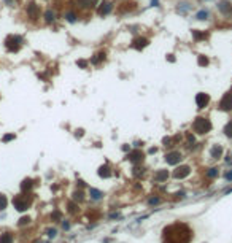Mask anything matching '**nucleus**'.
<instances>
[{
	"label": "nucleus",
	"mask_w": 232,
	"mask_h": 243,
	"mask_svg": "<svg viewBox=\"0 0 232 243\" xmlns=\"http://www.w3.org/2000/svg\"><path fill=\"white\" fill-rule=\"evenodd\" d=\"M0 243H13V233L3 232L2 235H0Z\"/></svg>",
	"instance_id": "obj_20"
},
{
	"label": "nucleus",
	"mask_w": 232,
	"mask_h": 243,
	"mask_svg": "<svg viewBox=\"0 0 232 243\" xmlns=\"http://www.w3.org/2000/svg\"><path fill=\"white\" fill-rule=\"evenodd\" d=\"M45 21L48 22V24H51V22L54 21V13L51 11V10H48V11L45 13Z\"/></svg>",
	"instance_id": "obj_25"
},
{
	"label": "nucleus",
	"mask_w": 232,
	"mask_h": 243,
	"mask_svg": "<svg viewBox=\"0 0 232 243\" xmlns=\"http://www.w3.org/2000/svg\"><path fill=\"white\" fill-rule=\"evenodd\" d=\"M73 195H75V200H83V192H81V191L75 192V194H73Z\"/></svg>",
	"instance_id": "obj_34"
},
{
	"label": "nucleus",
	"mask_w": 232,
	"mask_h": 243,
	"mask_svg": "<svg viewBox=\"0 0 232 243\" xmlns=\"http://www.w3.org/2000/svg\"><path fill=\"white\" fill-rule=\"evenodd\" d=\"M192 237V229L184 223H173L162 231L164 243H189Z\"/></svg>",
	"instance_id": "obj_1"
},
{
	"label": "nucleus",
	"mask_w": 232,
	"mask_h": 243,
	"mask_svg": "<svg viewBox=\"0 0 232 243\" xmlns=\"http://www.w3.org/2000/svg\"><path fill=\"white\" fill-rule=\"evenodd\" d=\"M13 205H15V208L18 212H26V210L29 208L30 202L27 200V197H24V195H16L15 199H13Z\"/></svg>",
	"instance_id": "obj_4"
},
{
	"label": "nucleus",
	"mask_w": 232,
	"mask_h": 243,
	"mask_svg": "<svg viewBox=\"0 0 232 243\" xmlns=\"http://www.w3.org/2000/svg\"><path fill=\"white\" fill-rule=\"evenodd\" d=\"M68 207H70V212L73 213V212H75V210H76V205L75 203H70V205H68Z\"/></svg>",
	"instance_id": "obj_41"
},
{
	"label": "nucleus",
	"mask_w": 232,
	"mask_h": 243,
	"mask_svg": "<svg viewBox=\"0 0 232 243\" xmlns=\"http://www.w3.org/2000/svg\"><path fill=\"white\" fill-rule=\"evenodd\" d=\"M99 176H100V178H110V176H111L110 167H108V165H102V167L99 168Z\"/></svg>",
	"instance_id": "obj_17"
},
{
	"label": "nucleus",
	"mask_w": 232,
	"mask_h": 243,
	"mask_svg": "<svg viewBox=\"0 0 232 243\" xmlns=\"http://www.w3.org/2000/svg\"><path fill=\"white\" fill-rule=\"evenodd\" d=\"M11 140H15V134H8L3 137V141H11Z\"/></svg>",
	"instance_id": "obj_33"
},
{
	"label": "nucleus",
	"mask_w": 232,
	"mask_h": 243,
	"mask_svg": "<svg viewBox=\"0 0 232 243\" xmlns=\"http://www.w3.org/2000/svg\"><path fill=\"white\" fill-rule=\"evenodd\" d=\"M76 64H78V67H81V68H86V67H87V62L83 61V59H81V61H78Z\"/></svg>",
	"instance_id": "obj_35"
},
{
	"label": "nucleus",
	"mask_w": 232,
	"mask_h": 243,
	"mask_svg": "<svg viewBox=\"0 0 232 243\" xmlns=\"http://www.w3.org/2000/svg\"><path fill=\"white\" fill-rule=\"evenodd\" d=\"M105 56H106V54H105L104 51H100V53H97L95 56L92 57V61H91V62L94 64V65H99L100 62H104V61H105Z\"/></svg>",
	"instance_id": "obj_18"
},
{
	"label": "nucleus",
	"mask_w": 232,
	"mask_h": 243,
	"mask_svg": "<svg viewBox=\"0 0 232 243\" xmlns=\"http://www.w3.org/2000/svg\"><path fill=\"white\" fill-rule=\"evenodd\" d=\"M159 202H161V199H157V197H153V199L148 200V203H150V205H157Z\"/></svg>",
	"instance_id": "obj_32"
},
{
	"label": "nucleus",
	"mask_w": 232,
	"mask_h": 243,
	"mask_svg": "<svg viewBox=\"0 0 232 243\" xmlns=\"http://www.w3.org/2000/svg\"><path fill=\"white\" fill-rule=\"evenodd\" d=\"M192 129H194V132H197V134H207V132L211 130V122H210V119L199 116V118L194 119Z\"/></svg>",
	"instance_id": "obj_2"
},
{
	"label": "nucleus",
	"mask_w": 232,
	"mask_h": 243,
	"mask_svg": "<svg viewBox=\"0 0 232 243\" xmlns=\"http://www.w3.org/2000/svg\"><path fill=\"white\" fill-rule=\"evenodd\" d=\"M196 18H197V19H207V18H208V11H205V10L199 11Z\"/></svg>",
	"instance_id": "obj_30"
},
{
	"label": "nucleus",
	"mask_w": 232,
	"mask_h": 243,
	"mask_svg": "<svg viewBox=\"0 0 232 243\" xmlns=\"http://www.w3.org/2000/svg\"><path fill=\"white\" fill-rule=\"evenodd\" d=\"M192 37L196 42H200V40H205L208 34H205V32H199V30H192Z\"/></svg>",
	"instance_id": "obj_21"
},
{
	"label": "nucleus",
	"mask_w": 232,
	"mask_h": 243,
	"mask_svg": "<svg viewBox=\"0 0 232 243\" xmlns=\"http://www.w3.org/2000/svg\"><path fill=\"white\" fill-rule=\"evenodd\" d=\"M127 159L131 160L132 164H138L143 160V153L140 149H135V151H131V153L127 154Z\"/></svg>",
	"instance_id": "obj_13"
},
{
	"label": "nucleus",
	"mask_w": 232,
	"mask_h": 243,
	"mask_svg": "<svg viewBox=\"0 0 232 243\" xmlns=\"http://www.w3.org/2000/svg\"><path fill=\"white\" fill-rule=\"evenodd\" d=\"M218 108H220L221 111H231L232 110V92H226L222 95V99L220 100V103H218Z\"/></svg>",
	"instance_id": "obj_5"
},
{
	"label": "nucleus",
	"mask_w": 232,
	"mask_h": 243,
	"mask_svg": "<svg viewBox=\"0 0 232 243\" xmlns=\"http://www.w3.org/2000/svg\"><path fill=\"white\" fill-rule=\"evenodd\" d=\"M167 178H169V172L167 170H159L154 175V181H157V183H162V181H165Z\"/></svg>",
	"instance_id": "obj_15"
},
{
	"label": "nucleus",
	"mask_w": 232,
	"mask_h": 243,
	"mask_svg": "<svg viewBox=\"0 0 232 243\" xmlns=\"http://www.w3.org/2000/svg\"><path fill=\"white\" fill-rule=\"evenodd\" d=\"M162 141H164V145H165V146H170V143H172V140H170V138H167V137H165V138L162 140Z\"/></svg>",
	"instance_id": "obj_38"
},
{
	"label": "nucleus",
	"mask_w": 232,
	"mask_h": 243,
	"mask_svg": "<svg viewBox=\"0 0 232 243\" xmlns=\"http://www.w3.org/2000/svg\"><path fill=\"white\" fill-rule=\"evenodd\" d=\"M27 15H29V18L32 21H37L40 18V8L38 5H35V3H29L27 5Z\"/></svg>",
	"instance_id": "obj_9"
},
{
	"label": "nucleus",
	"mask_w": 232,
	"mask_h": 243,
	"mask_svg": "<svg viewBox=\"0 0 232 243\" xmlns=\"http://www.w3.org/2000/svg\"><path fill=\"white\" fill-rule=\"evenodd\" d=\"M32 186H34V181L30 180H24L22 181V184H21V187H22V191H29V189H32Z\"/></svg>",
	"instance_id": "obj_23"
},
{
	"label": "nucleus",
	"mask_w": 232,
	"mask_h": 243,
	"mask_svg": "<svg viewBox=\"0 0 232 243\" xmlns=\"http://www.w3.org/2000/svg\"><path fill=\"white\" fill-rule=\"evenodd\" d=\"M51 218H54V219H59V218H61V213H59V212H56L54 214H53V216H51Z\"/></svg>",
	"instance_id": "obj_42"
},
{
	"label": "nucleus",
	"mask_w": 232,
	"mask_h": 243,
	"mask_svg": "<svg viewBox=\"0 0 232 243\" xmlns=\"http://www.w3.org/2000/svg\"><path fill=\"white\" fill-rule=\"evenodd\" d=\"M210 154H211V157L213 159H220L221 157V154H222V148H221V146H213V148H211V151H210Z\"/></svg>",
	"instance_id": "obj_19"
},
{
	"label": "nucleus",
	"mask_w": 232,
	"mask_h": 243,
	"mask_svg": "<svg viewBox=\"0 0 232 243\" xmlns=\"http://www.w3.org/2000/svg\"><path fill=\"white\" fill-rule=\"evenodd\" d=\"M148 43H150V40L145 38V37H137L135 40L132 42V48H135V49H143V48H146L148 46Z\"/></svg>",
	"instance_id": "obj_12"
},
{
	"label": "nucleus",
	"mask_w": 232,
	"mask_h": 243,
	"mask_svg": "<svg viewBox=\"0 0 232 243\" xmlns=\"http://www.w3.org/2000/svg\"><path fill=\"white\" fill-rule=\"evenodd\" d=\"M188 141H189V145H194V143H196V140H194L192 135H188Z\"/></svg>",
	"instance_id": "obj_37"
},
{
	"label": "nucleus",
	"mask_w": 232,
	"mask_h": 243,
	"mask_svg": "<svg viewBox=\"0 0 232 243\" xmlns=\"http://www.w3.org/2000/svg\"><path fill=\"white\" fill-rule=\"evenodd\" d=\"M111 10H113V5H111L110 2H106V0H104L99 5V8H97V13H99L100 16H106V15H110Z\"/></svg>",
	"instance_id": "obj_11"
},
{
	"label": "nucleus",
	"mask_w": 232,
	"mask_h": 243,
	"mask_svg": "<svg viewBox=\"0 0 232 243\" xmlns=\"http://www.w3.org/2000/svg\"><path fill=\"white\" fill-rule=\"evenodd\" d=\"M208 62H210V61H208L207 56H199V57H197V64H199L200 67H207Z\"/></svg>",
	"instance_id": "obj_24"
},
{
	"label": "nucleus",
	"mask_w": 232,
	"mask_h": 243,
	"mask_svg": "<svg viewBox=\"0 0 232 243\" xmlns=\"http://www.w3.org/2000/svg\"><path fill=\"white\" fill-rule=\"evenodd\" d=\"M29 221H30V218H29V216H22V218L19 219V223H18V224H19V226H26V224H29Z\"/></svg>",
	"instance_id": "obj_31"
},
{
	"label": "nucleus",
	"mask_w": 232,
	"mask_h": 243,
	"mask_svg": "<svg viewBox=\"0 0 232 243\" xmlns=\"http://www.w3.org/2000/svg\"><path fill=\"white\" fill-rule=\"evenodd\" d=\"M22 45V38L19 35H8L5 40V48L8 53H18L21 49Z\"/></svg>",
	"instance_id": "obj_3"
},
{
	"label": "nucleus",
	"mask_w": 232,
	"mask_h": 243,
	"mask_svg": "<svg viewBox=\"0 0 232 243\" xmlns=\"http://www.w3.org/2000/svg\"><path fill=\"white\" fill-rule=\"evenodd\" d=\"M56 233H57V231H56V229H51V231L48 232V235H49L51 238H54V237H56Z\"/></svg>",
	"instance_id": "obj_36"
},
{
	"label": "nucleus",
	"mask_w": 232,
	"mask_h": 243,
	"mask_svg": "<svg viewBox=\"0 0 232 243\" xmlns=\"http://www.w3.org/2000/svg\"><path fill=\"white\" fill-rule=\"evenodd\" d=\"M207 176H208V178H215V176H218V168H216V167L210 168V170L207 172Z\"/></svg>",
	"instance_id": "obj_29"
},
{
	"label": "nucleus",
	"mask_w": 232,
	"mask_h": 243,
	"mask_svg": "<svg viewBox=\"0 0 232 243\" xmlns=\"http://www.w3.org/2000/svg\"><path fill=\"white\" fill-rule=\"evenodd\" d=\"M75 2L83 8H92V7H95L97 0H75Z\"/></svg>",
	"instance_id": "obj_16"
},
{
	"label": "nucleus",
	"mask_w": 232,
	"mask_h": 243,
	"mask_svg": "<svg viewBox=\"0 0 232 243\" xmlns=\"http://www.w3.org/2000/svg\"><path fill=\"white\" fill-rule=\"evenodd\" d=\"M196 103L199 108H205L208 103H210V95L205 94V92H199L196 95Z\"/></svg>",
	"instance_id": "obj_8"
},
{
	"label": "nucleus",
	"mask_w": 232,
	"mask_h": 243,
	"mask_svg": "<svg viewBox=\"0 0 232 243\" xmlns=\"http://www.w3.org/2000/svg\"><path fill=\"white\" fill-rule=\"evenodd\" d=\"M218 8H220V11L222 13V15H229V13L232 11V5L229 2H226V0H222V2L218 3Z\"/></svg>",
	"instance_id": "obj_14"
},
{
	"label": "nucleus",
	"mask_w": 232,
	"mask_h": 243,
	"mask_svg": "<svg viewBox=\"0 0 232 243\" xmlns=\"http://www.w3.org/2000/svg\"><path fill=\"white\" fill-rule=\"evenodd\" d=\"M65 18H67L68 22H75V21H76V15H75V13H72V11L65 13Z\"/></svg>",
	"instance_id": "obj_28"
},
{
	"label": "nucleus",
	"mask_w": 232,
	"mask_h": 243,
	"mask_svg": "<svg viewBox=\"0 0 232 243\" xmlns=\"http://www.w3.org/2000/svg\"><path fill=\"white\" fill-rule=\"evenodd\" d=\"M89 194H91V197H92L94 200H99V199H102V195H104L100 191L94 189V187H91V189H89Z\"/></svg>",
	"instance_id": "obj_22"
},
{
	"label": "nucleus",
	"mask_w": 232,
	"mask_h": 243,
	"mask_svg": "<svg viewBox=\"0 0 232 243\" xmlns=\"http://www.w3.org/2000/svg\"><path fill=\"white\" fill-rule=\"evenodd\" d=\"M224 134H226V137L232 138V121L226 124V127H224Z\"/></svg>",
	"instance_id": "obj_26"
},
{
	"label": "nucleus",
	"mask_w": 232,
	"mask_h": 243,
	"mask_svg": "<svg viewBox=\"0 0 232 243\" xmlns=\"http://www.w3.org/2000/svg\"><path fill=\"white\" fill-rule=\"evenodd\" d=\"M7 203H8L7 197L3 195V194H0V212H2V210H5V208H7Z\"/></svg>",
	"instance_id": "obj_27"
},
{
	"label": "nucleus",
	"mask_w": 232,
	"mask_h": 243,
	"mask_svg": "<svg viewBox=\"0 0 232 243\" xmlns=\"http://www.w3.org/2000/svg\"><path fill=\"white\" fill-rule=\"evenodd\" d=\"M167 59H169V62H175V56H173V54H169Z\"/></svg>",
	"instance_id": "obj_39"
},
{
	"label": "nucleus",
	"mask_w": 232,
	"mask_h": 243,
	"mask_svg": "<svg viewBox=\"0 0 232 243\" xmlns=\"http://www.w3.org/2000/svg\"><path fill=\"white\" fill-rule=\"evenodd\" d=\"M83 135V130L80 129V130H76V137H81Z\"/></svg>",
	"instance_id": "obj_43"
},
{
	"label": "nucleus",
	"mask_w": 232,
	"mask_h": 243,
	"mask_svg": "<svg viewBox=\"0 0 232 243\" xmlns=\"http://www.w3.org/2000/svg\"><path fill=\"white\" fill-rule=\"evenodd\" d=\"M226 180H227V181H232V172L226 173Z\"/></svg>",
	"instance_id": "obj_40"
},
{
	"label": "nucleus",
	"mask_w": 232,
	"mask_h": 243,
	"mask_svg": "<svg viewBox=\"0 0 232 243\" xmlns=\"http://www.w3.org/2000/svg\"><path fill=\"white\" fill-rule=\"evenodd\" d=\"M137 8V3L135 2H123L119 3L118 8H116V11H118V15H126V13H131Z\"/></svg>",
	"instance_id": "obj_6"
},
{
	"label": "nucleus",
	"mask_w": 232,
	"mask_h": 243,
	"mask_svg": "<svg viewBox=\"0 0 232 243\" xmlns=\"http://www.w3.org/2000/svg\"><path fill=\"white\" fill-rule=\"evenodd\" d=\"M189 173H191V168L188 165H180L177 170L173 172V176L177 178V180H183V178H186Z\"/></svg>",
	"instance_id": "obj_10"
},
{
	"label": "nucleus",
	"mask_w": 232,
	"mask_h": 243,
	"mask_svg": "<svg viewBox=\"0 0 232 243\" xmlns=\"http://www.w3.org/2000/svg\"><path fill=\"white\" fill-rule=\"evenodd\" d=\"M180 160H181V154H180L178 151H172V153L165 154V162L170 164V165H177Z\"/></svg>",
	"instance_id": "obj_7"
}]
</instances>
